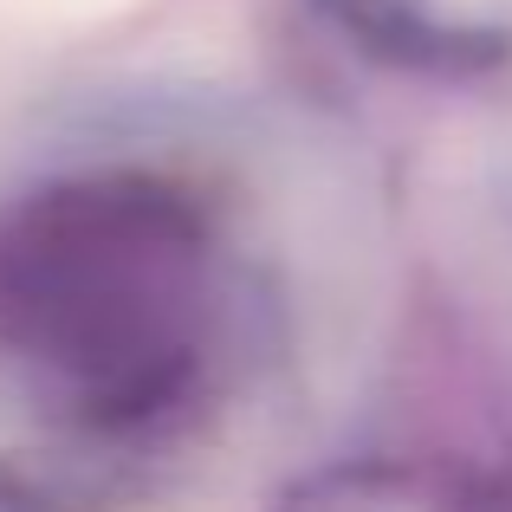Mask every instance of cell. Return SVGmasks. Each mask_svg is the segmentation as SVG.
Returning <instances> with one entry per match:
<instances>
[{
	"label": "cell",
	"mask_w": 512,
	"mask_h": 512,
	"mask_svg": "<svg viewBox=\"0 0 512 512\" xmlns=\"http://www.w3.org/2000/svg\"><path fill=\"white\" fill-rule=\"evenodd\" d=\"M227 260L195 188L85 169L0 214V350L85 428H156L208 383Z\"/></svg>",
	"instance_id": "obj_1"
},
{
	"label": "cell",
	"mask_w": 512,
	"mask_h": 512,
	"mask_svg": "<svg viewBox=\"0 0 512 512\" xmlns=\"http://www.w3.org/2000/svg\"><path fill=\"white\" fill-rule=\"evenodd\" d=\"M344 20L402 59H474L500 52L512 33V0H338Z\"/></svg>",
	"instance_id": "obj_2"
}]
</instances>
